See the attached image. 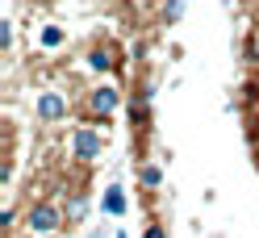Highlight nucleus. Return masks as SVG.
Returning a JSON list of instances; mask_svg holds the SVG:
<instances>
[{"label":"nucleus","mask_w":259,"mask_h":238,"mask_svg":"<svg viewBox=\"0 0 259 238\" xmlns=\"http://www.w3.org/2000/svg\"><path fill=\"white\" fill-rule=\"evenodd\" d=\"M25 226L34 234H51V230H59V209L55 205H34L29 217H25Z\"/></svg>","instance_id":"nucleus-1"},{"label":"nucleus","mask_w":259,"mask_h":238,"mask_svg":"<svg viewBox=\"0 0 259 238\" xmlns=\"http://www.w3.org/2000/svg\"><path fill=\"white\" fill-rule=\"evenodd\" d=\"M63 113H67V105H63L59 92H46V97L38 101V117H42V121H59Z\"/></svg>","instance_id":"nucleus-2"},{"label":"nucleus","mask_w":259,"mask_h":238,"mask_svg":"<svg viewBox=\"0 0 259 238\" xmlns=\"http://www.w3.org/2000/svg\"><path fill=\"white\" fill-rule=\"evenodd\" d=\"M75 155H79V159H96V155H101V134L79 130V134H75Z\"/></svg>","instance_id":"nucleus-3"},{"label":"nucleus","mask_w":259,"mask_h":238,"mask_svg":"<svg viewBox=\"0 0 259 238\" xmlns=\"http://www.w3.org/2000/svg\"><path fill=\"white\" fill-rule=\"evenodd\" d=\"M92 109L113 113V109H117V92H113V88H96V92H92Z\"/></svg>","instance_id":"nucleus-4"},{"label":"nucleus","mask_w":259,"mask_h":238,"mask_svg":"<svg viewBox=\"0 0 259 238\" xmlns=\"http://www.w3.org/2000/svg\"><path fill=\"white\" fill-rule=\"evenodd\" d=\"M121 209H125L121 188H109V193H105V213H121Z\"/></svg>","instance_id":"nucleus-5"},{"label":"nucleus","mask_w":259,"mask_h":238,"mask_svg":"<svg viewBox=\"0 0 259 238\" xmlns=\"http://www.w3.org/2000/svg\"><path fill=\"white\" fill-rule=\"evenodd\" d=\"M59 42H63V29L59 25H46L42 29V46H59Z\"/></svg>","instance_id":"nucleus-6"},{"label":"nucleus","mask_w":259,"mask_h":238,"mask_svg":"<svg viewBox=\"0 0 259 238\" xmlns=\"http://www.w3.org/2000/svg\"><path fill=\"white\" fill-rule=\"evenodd\" d=\"M180 13H184V0H167L163 5V21H176Z\"/></svg>","instance_id":"nucleus-7"},{"label":"nucleus","mask_w":259,"mask_h":238,"mask_svg":"<svg viewBox=\"0 0 259 238\" xmlns=\"http://www.w3.org/2000/svg\"><path fill=\"white\" fill-rule=\"evenodd\" d=\"M142 184L155 188V184H159V167H142Z\"/></svg>","instance_id":"nucleus-8"},{"label":"nucleus","mask_w":259,"mask_h":238,"mask_svg":"<svg viewBox=\"0 0 259 238\" xmlns=\"http://www.w3.org/2000/svg\"><path fill=\"white\" fill-rule=\"evenodd\" d=\"M92 67H101V71H105V67H109V55H105V51H96V55H92Z\"/></svg>","instance_id":"nucleus-9"},{"label":"nucleus","mask_w":259,"mask_h":238,"mask_svg":"<svg viewBox=\"0 0 259 238\" xmlns=\"http://www.w3.org/2000/svg\"><path fill=\"white\" fill-rule=\"evenodd\" d=\"M147 238H167V230H163V226H151V230H147Z\"/></svg>","instance_id":"nucleus-10"}]
</instances>
